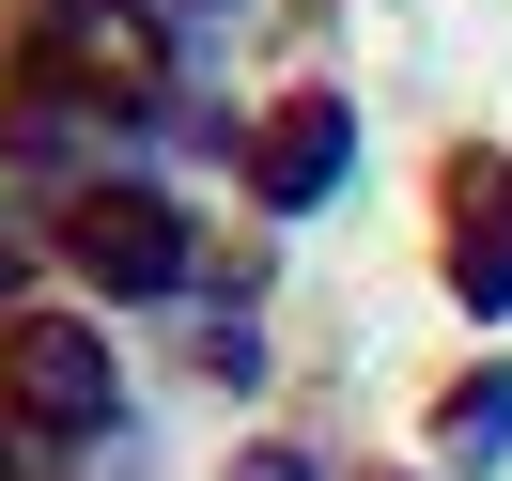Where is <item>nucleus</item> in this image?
Returning <instances> with one entry per match:
<instances>
[{
    "label": "nucleus",
    "mask_w": 512,
    "mask_h": 481,
    "mask_svg": "<svg viewBox=\"0 0 512 481\" xmlns=\"http://www.w3.org/2000/svg\"><path fill=\"white\" fill-rule=\"evenodd\" d=\"M78 249H94V264H125V280H156V264H171V218H140V202H94V218H78Z\"/></svg>",
    "instance_id": "obj_1"
},
{
    "label": "nucleus",
    "mask_w": 512,
    "mask_h": 481,
    "mask_svg": "<svg viewBox=\"0 0 512 481\" xmlns=\"http://www.w3.org/2000/svg\"><path fill=\"white\" fill-rule=\"evenodd\" d=\"M466 295H481V311H512V202H481V249H466Z\"/></svg>",
    "instance_id": "obj_2"
}]
</instances>
